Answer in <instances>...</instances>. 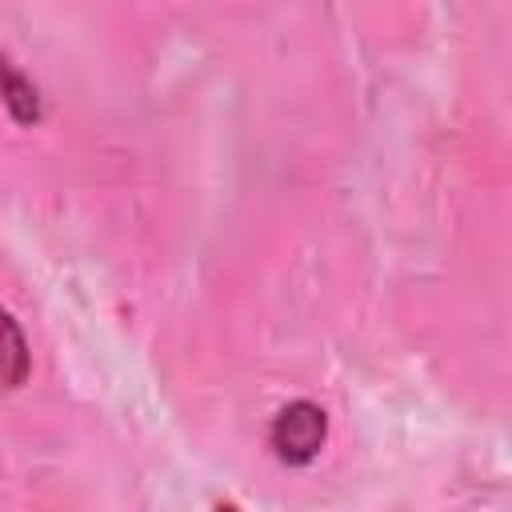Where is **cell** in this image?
I'll list each match as a JSON object with an SVG mask.
<instances>
[{"label": "cell", "mask_w": 512, "mask_h": 512, "mask_svg": "<svg viewBox=\"0 0 512 512\" xmlns=\"http://www.w3.org/2000/svg\"><path fill=\"white\" fill-rule=\"evenodd\" d=\"M324 436H328V416L320 404L312 400H292L276 412L272 420V452L284 460V464H308L316 460V452L324 448Z\"/></svg>", "instance_id": "obj_1"}, {"label": "cell", "mask_w": 512, "mask_h": 512, "mask_svg": "<svg viewBox=\"0 0 512 512\" xmlns=\"http://www.w3.org/2000/svg\"><path fill=\"white\" fill-rule=\"evenodd\" d=\"M0 100L12 112L16 124H36L40 120V92H36V84L12 60H4V56H0Z\"/></svg>", "instance_id": "obj_2"}, {"label": "cell", "mask_w": 512, "mask_h": 512, "mask_svg": "<svg viewBox=\"0 0 512 512\" xmlns=\"http://www.w3.org/2000/svg\"><path fill=\"white\" fill-rule=\"evenodd\" d=\"M28 380V340L12 312L0 308V392L20 388Z\"/></svg>", "instance_id": "obj_3"}, {"label": "cell", "mask_w": 512, "mask_h": 512, "mask_svg": "<svg viewBox=\"0 0 512 512\" xmlns=\"http://www.w3.org/2000/svg\"><path fill=\"white\" fill-rule=\"evenodd\" d=\"M212 512H240V508H236V504H228V500H220V504H216Z\"/></svg>", "instance_id": "obj_4"}]
</instances>
